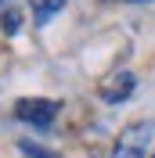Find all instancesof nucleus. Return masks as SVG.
Returning a JSON list of instances; mask_svg holds the SVG:
<instances>
[{
  "label": "nucleus",
  "mask_w": 155,
  "mask_h": 158,
  "mask_svg": "<svg viewBox=\"0 0 155 158\" xmlns=\"http://www.w3.org/2000/svg\"><path fill=\"white\" fill-rule=\"evenodd\" d=\"M152 137H155V122H152V118L130 122V126L116 137L112 155H108V158H144L148 148H152Z\"/></svg>",
  "instance_id": "1"
},
{
  "label": "nucleus",
  "mask_w": 155,
  "mask_h": 158,
  "mask_svg": "<svg viewBox=\"0 0 155 158\" xmlns=\"http://www.w3.org/2000/svg\"><path fill=\"white\" fill-rule=\"evenodd\" d=\"M58 111H61V104L51 97H18L15 101V118L29 122V126H40V129H47L58 118Z\"/></svg>",
  "instance_id": "2"
},
{
  "label": "nucleus",
  "mask_w": 155,
  "mask_h": 158,
  "mask_svg": "<svg viewBox=\"0 0 155 158\" xmlns=\"http://www.w3.org/2000/svg\"><path fill=\"white\" fill-rule=\"evenodd\" d=\"M134 90H137V76H134V72H126V69H119L116 76H108L105 83H101L97 97L105 101V104H123V101L134 97Z\"/></svg>",
  "instance_id": "3"
},
{
  "label": "nucleus",
  "mask_w": 155,
  "mask_h": 158,
  "mask_svg": "<svg viewBox=\"0 0 155 158\" xmlns=\"http://www.w3.org/2000/svg\"><path fill=\"white\" fill-rule=\"evenodd\" d=\"M61 4H65V0H29V7H33V25H36V29H40V25H47V22L61 11Z\"/></svg>",
  "instance_id": "4"
},
{
  "label": "nucleus",
  "mask_w": 155,
  "mask_h": 158,
  "mask_svg": "<svg viewBox=\"0 0 155 158\" xmlns=\"http://www.w3.org/2000/svg\"><path fill=\"white\" fill-rule=\"evenodd\" d=\"M0 29L7 32V36H15V32L22 29V7L18 4H7V7L0 11Z\"/></svg>",
  "instance_id": "5"
},
{
  "label": "nucleus",
  "mask_w": 155,
  "mask_h": 158,
  "mask_svg": "<svg viewBox=\"0 0 155 158\" xmlns=\"http://www.w3.org/2000/svg\"><path fill=\"white\" fill-rule=\"evenodd\" d=\"M18 151H22V158H58L54 151L40 148V144H33V140H22V144H18Z\"/></svg>",
  "instance_id": "6"
},
{
  "label": "nucleus",
  "mask_w": 155,
  "mask_h": 158,
  "mask_svg": "<svg viewBox=\"0 0 155 158\" xmlns=\"http://www.w3.org/2000/svg\"><path fill=\"white\" fill-rule=\"evenodd\" d=\"M7 4H11V0H0V11H4V7H7Z\"/></svg>",
  "instance_id": "7"
},
{
  "label": "nucleus",
  "mask_w": 155,
  "mask_h": 158,
  "mask_svg": "<svg viewBox=\"0 0 155 158\" xmlns=\"http://www.w3.org/2000/svg\"><path fill=\"white\" fill-rule=\"evenodd\" d=\"M148 158H155V151H152V155H148Z\"/></svg>",
  "instance_id": "8"
}]
</instances>
